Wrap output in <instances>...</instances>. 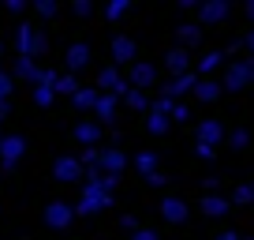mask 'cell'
Instances as JSON below:
<instances>
[{"mask_svg":"<svg viewBox=\"0 0 254 240\" xmlns=\"http://www.w3.org/2000/svg\"><path fill=\"white\" fill-rule=\"evenodd\" d=\"M112 203V192L109 188H105V180L101 176H94V180H90L86 188H82V199H79V214H94V210H105Z\"/></svg>","mask_w":254,"mask_h":240,"instance_id":"obj_1","label":"cell"},{"mask_svg":"<svg viewBox=\"0 0 254 240\" xmlns=\"http://www.w3.org/2000/svg\"><path fill=\"white\" fill-rule=\"evenodd\" d=\"M251 79H254V56H251V60H243V64H236V68H228L224 87H228V90H243Z\"/></svg>","mask_w":254,"mask_h":240,"instance_id":"obj_2","label":"cell"},{"mask_svg":"<svg viewBox=\"0 0 254 240\" xmlns=\"http://www.w3.org/2000/svg\"><path fill=\"white\" fill-rule=\"evenodd\" d=\"M26 150V139L23 135H8V139H0V161H4V169H11L19 158H23Z\"/></svg>","mask_w":254,"mask_h":240,"instance_id":"obj_3","label":"cell"},{"mask_svg":"<svg viewBox=\"0 0 254 240\" xmlns=\"http://www.w3.org/2000/svg\"><path fill=\"white\" fill-rule=\"evenodd\" d=\"M71 218H75V210L67 207V203H49V207H45V222L53 225V229H67Z\"/></svg>","mask_w":254,"mask_h":240,"instance_id":"obj_4","label":"cell"},{"mask_svg":"<svg viewBox=\"0 0 254 240\" xmlns=\"http://www.w3.org/2000/svg\"><path fill=\"white\" fill-rule=\"evenodd\" d=\"M97 90H105V94H127V83H124V75L116 72V68H105L101 75H97Z\"/></svg>","mask_w":254,"mask_h":240,"instance_id":"obj_5","label":"cell"},{"mask_svg":"<svg viewBox=\"0 0 254 240\" xmlns=\"http://www.w3.org/2000/svg\"><path fill=\"white\" fill-rule=\"evenodd\" d=\"M15 45H19V56H30V60H34V45H38V30H34L30 23H19V30H15Z\"/></svg>","mask_w":254,"mask_h":240,"instance_id":"obj_6","label":"cell"},{"mask_svg":"<svg viewBox=\"0 0 254 240\" xmlns=\"http://www.w3.org/2000/svg\"><path fill=\"white\" fill-rule=\"evenodd\" d=\"M153 79H157L153 64H135L131 68V90H142L146 94V87H153Z\"/></svg>","mask_w":254,"mask_h":240,"instance_id":"obj_7","label":"cell"},{"mask_svg":"<svg viewBox=\"0 0 254 240\" xmlns=\"http://www.w3.org/2000/svg\"><path fill=\"white\" fill-rule=\"evenodd\" d=\"M161 214H165V222H187V203L168 195V199H161Z\"/></svg>","mask_w":254,"mask_h":240,"instance_id":"obj_8","label":"cell"},{"mask_svg":"<svg viewBox=\"0 0 254 240\" xmlns=\"http://www.w3.org/2000/svg\"><path fill=\"white\" fill-rule=\"evenodd\" d=\"M221 135H224V128L217 124V120H202V124H198V146H213V143H221Z\"/></svg>","mask_w":254,"mask_h":240,"instance_id":"obj_9","label":"cell"},{"mask_svg":"<svg viewBox=\"0 0 254 240\" xmlns=\"http://www.w3.org/2000/svg\"><path fill=\"white\" fill-rule=\"evenodd\" d=\"M53 173H56V180H79V173H82V161H79V158H60Z\"/></svg>","mask_w":254,"mask_h":240,"instance_id":"obj_10","label":"cell"},{"mask_svg":"<svg viewBox=\"0 0 254 240\" xmlns=\"http://www.w3.org/2000/svg\"><path fill=\"white\" fill-rule=\"evenodd\" d=\"M127 165V158L120 150H101V173L105 176H120V169Z\"/></svg>","mask_w":254,"mask_h":240,"instance_id":"obj_11","label":"cell"},{"mask_svg":"<svg viewBox=\"0 0 254 240\" xmlns=\"http://www.w3.org/2000/svg\"><path fill=\"white\" fill-rule=\"evenodd\" d=\"M190 87H198V75H176V79L165 83V98H176V94H183V90H190Z\"/></svg>","mask_w":254,"mask_h":240,"instance_id":"obj_12","label":"cell"},{"mask_svg":"<svg viewBox=\"0 0 254 240\" xmlns=\"http://www.w3.org/2000/svg\"><path fill=\"white\" fill-rule=\"evenodd\" d=\"M187 64H190V60H187V49H172V53L165 56V68L172 75H187Z\"/></svg>","mask_w":254,"mask_h":240,"instance_id":"obj_13","label":"cell"},{"mask_svg":"<svg viewBox=\"0 0 254 240\" xmlns=\"http://www.w3.org/2000/svg\"><path fill=\"white\" fill-rule=\"evenodd\" d=\"M90 64V45H71L67 49V72H79Z\"/></svg>","mask_w":254,"mask_h":240,"instance_id":"obj_14","label":"cell"},{"mask_svg":"<svg viewBox=\"0 0 254 240\" xmlns=\"http://www.w3.org/2000/svg\"><path fill=\"white\" fill-rule=\"evenodd\" d=\"M228 15V4L224 0H213V4H202V23H221Z\"/></svg>","mask_w":254,"mask_h":240,"instance_id":"obj_15","label":"cell"},{"mask_svg":"<svg viewBox=\"0 0 254 240\" xmlns=\"http://www.w3.org/2000/svg\"><path fill=\"white\" fill-rule=\"evenodd\" d=\"M94 113L105 120V124H109V120L116 117V98H112V94H97V105H94Z\"/></svg>","mask_w":254,"mask_h":240,"instance_id":"obj_16","label":"cell"},{"mask_svg":"<svg viewBox=\"0 0 254 240\" xmlns=\"http://www.w3.org/2000/svg\"><path fill=\"white\" fill-rule=\"evenodd\" d=\"M112 56H116L120 64H124V60H135V41L131 38H116L112 41Z\"/></svg>","mask_w":254,"mask_h":240,"instance_id":"obj_17","label":"cell"},{"mask_svg":"<svg viewBox=\"0 0 254 240\" xmlns=\"http://www.w3.org/2000/svg\"><path fill=\"white\" fill-rule=\"evenodd\" d=\"M202 214L221 218V214H228V203H224L221 195H206V199H202Z\"/></svg>","mask_w":254,"mask_h":240,"instance_id":"obj_18","label":"cell"},{"mask_svg":"<svg viewBox=\"0 0 254 240\" xmlns=\"http://www.w3.org/2000/svg\"><path fill=\"white\" fill-rule=\"evenodd\" d=\"M15 75H19V79H30V83H38V79H41L38 64H34L30 56H19V64H15Z\"/></svg>","mask_w":254,"mask_h":240,"instance_id":"obj_19","label":"cell"},{"mask_svg":"<svg viewBox=\"0 0 254 240\" xmlns=\"http://www.w3.org/2000/svg\"><path fill=\"white\" fill-rule=\"evenodd\" d=\"M75 139L86 143V146H94L97 139H101V128H97V124H79V128H75Z\"/></svg>","mask_w":254,"mask_h":240,"instance_id":"obj_20","label":"cell"},{"mask_svg":"<svg viewBox=\"0 0 254 240\" xmlns=\"http://www.w3.org/2000/svg\"><path fill=\"white\" fill-rule=\"evenodd\" d=\"M71 102H75V109H94V105H97V90H75V94H71Z\"/></svg>","mask_w":254,"mask_h":240,"instance_id":"obj_21","label":"cell"},{"mask_svg":"<svg viewBox=\"0 0 254 240\" xmlns=\"http://www.w3.org/2000/svg\"><path fill=\"white\" fill-rule=\"evenodd\" d=\"M56 94H75V90H79V83H75V75L67 72V75H56Z\"/></svg>","mask_w":254,"mask_h":240,"instance_id":"obj_22","label":"cell"},{"mask_svg":"<svg viewBox=\"0 0 254 240\" xmlns=\"http://www.w3.org/2000/svg\"><path fill=\"white\" fill-rule=\"evenodd\" d=\"M224 56H228V49H221V53H209V56H206V60H202V64H198V75H206V72H213V68H217V64H221Z\"/></svg>","mask_w":254,"mask_h":240,"instance_id":"obj_23","label":"cell"},{"mask_svg":"<svg viewBox=\"0 0 254 240\" xmlns=\"http://www.w3.org/2000/svg\"><path fill=\"white\" fill-rule=\"evenodd\" d=\"M135 165H138V169H142V173H146V176H153V173H157V158H153V154H150V150H146V154H138V158H135Z\"/></svg>","mask_w":254,"mask_h":240,"instance_id":"obj_24","label":"cell"},{"mask_svg":"<svg viewBox=\"0 0 254 240\" xmlns=\"http://www.w3.org/2000/svg\"><path fill=\"white\" fill-rule=\"evenodd\" d=\"M127 105H131V109H150V98L142 94V90H127Z\"/></svg>","mask_w":254,"mask_h":240,"instance_id":"obj_25","label":"cell"},{"mask_svg":"<svg viewBox=\"0 0 254 240\" xmlns=\"http://www.w3.org/2000/svg\"><path fill=\"white\" fill-rule=\"evenodd\" d=\"M194 94H198L202 102H213V98L221 94V87H217V83H198V87H194Z\"/></svg>","mask_w":254,"mask_h":240,"instance_id":"obj_26","label":"cell"},{"mask_svg":"<svg viewBox=\"0 0 254 240\" xmlns=\"http://www.w3.org/2000/svg\"><path fill=\"white\" fill-rule=\"evenodd\" d=\"M150 131H153V135H165V131H168V117H165V113H150Z\"/></svg>","mask_w":254,"mask_h":240,"instance_id":"obj_27","label":"cell"},{"mask_svg":"<svg viewBox=\"0 0 254 240\" xmlns=\"http://www.w3.org/2000/svg\"><path fill=\"white\" fill-rule=\"evenodd\" d=\"M53 94H56V90L45 87V83H38V87H34V102H38V105H49V102H53Z\"/></svg>","mask_w":254,"mask_h":240,"instance_id":"obj_28","label":"cell"},{"mask_svg":"<svg viewBox=\"0 0 254 240\" xmlns=\"http://www.w3.org/2000/svg\"><path fill=\"white\" fill-rule=\"evenodd\" d=\"M105 11H109V19H120V15L127 11V0H112V4H109Z\"/></svg>","mask_w":254,"mask_h":240,"instance_id":"obj_29","label":"cell"},{"mask_svg":"<svg viewBox=\"0 0 254 240\" xmlns=\"http://www.w3.org/2000/svg\"><path fill=\"white\" fill-rule=\"evenodd\" d=\"M8 94H11V75L0 72V102H8Z\"/></svg>","mask_w":254,"mask_h":240,"instance_id":"obj_30","label":"cell"},{"mask_svg":"<svg viewBox=\"0 0 254 240\" xmlns=\"http://www.w3.org/2000/svg\"><path fill=\"white\" fill-rule=\"evenodd\" d=\"M38 15H56V4H53V0H41V4H38Z\"/></svg>","mask_w":254,"mask_h":240,"instance_id":"obj_31","label":"cell"},{"mask_svg":"<svg viewBox=\"0 0 254 240\" xmlns=\"http://www.w3.org/2000/svg\"><path fill=\"white\" fill-rule=\"evenodd\" d=\"M254 199V188H239L236 192V203H251Z\"/></svg>","mask_w":254,"mask_h":240,"instance_id":"obj_32","label":"cell"},{"mask_svg":"<svg viewBox=\"0 0 254 240\" xmlns=\"http://www.w3.org/2000/svg\"><path fill=\"white\" fill-rule=\"evenodd\" d=\"M180 38H183V41H194V38H198V26H183Z\"/></svg>","mask_w":254,"mask_h":240,"instance_id":"obj_33","label":"cell"},{"mask_svg":"<svg viewBox=\"0 0 254 240\" xmlns=\"http://www.w3.org/2000/svg\"><path fill=\"white\" fill-rule=\"evenodd\" d=\"M172 117H176V120H187L190 109H187V105H172Z\"/></svg>","mask_w":254,"mask_h":240,"instance_id":"obj_34","label":"cell"},{"mask_svg":"<svg viewBox=\"0 0 254 240\" xmlns=\"http://www.w3.org/2000/svg\"><path fill=\"white\" fill-rule=\"evenodd\" d=\"M131 240H157V233H153V229H138Z\"/></svg>","mask_w":254,"mask_h":240,"instance_id":"obj_35","label":"cell"},{"mask_svg":"<svg viewBox=\"0 0 254 240\" xmlns=\"http://www.w3.org/2000/svg\"><path fill=\"white\" fill-rule=\"evenodd\" d=\"M232 146H247V131H236V135H232Z\"/></svg>","mask_w":254,"mask_h":240,"instance_id":"obj_36","label":"cell"},{"mask_svg":"<svg viewBox=\"0 0 254 240\" xmlns=\"http://www.w3.org/2000/svg\"><path fill=\"white\" fill-rule=\"evenodd\" d=\"M213 240H239V237H236V233H217Z\"/></svg>","mask_w":254,"mask_h":240,"instance_id":"obj_37","label":"cell"},{"mask_svg":"<svg viewBox=\"0 0 254 240\" xmlns=\"http://www.w3.org/2000/svg\"><path fill=\"white\" fill-rule=\"evenodd\" d=\"M243 45H247V49H251V53H254V30H251V34H247V38H243Z\"/></svg>","mask_w":254,"mask_h":240,"instance_id":"obj_38","label":"cell"},{"mask_svg":"<svg viewBox=\"0 0 254 240\" xmlns=\"http://www.w3.org/2000/svg\"><path fill=\"white\" fill-rule=\"evenodd\" d=\"M8 113H11V109H8V102H0V120H8Z\"/></svg>","mask_w":254,"mask_h":240,"instance_id":"obj_39","label":"cell"},{"mask_svg":"<svg viewBox=\"0 0 254 240\" xmlns=\"http://www.w3.org/2000/svg\"><path fill=\"white\" fill-rule=\"evenodd\" d=\"M247 15H251V19H254V0H251V4H247Z\"/></svg>","mask_w":254,"mask_h":240,"instance_id":"obj_40","label":"cell"},{"mask_svg":"<svg viewBox=\"0 0 254 240\" xmlns=\"http://www.w3.org/2000/svg\"><path fill=\"white\" fill-rule=\"evenodd\" d=\"M0 53H4V41H0Z\"/></svg>","mask_w":254,"mask_h":240,"instance_id":"obj_41","label":"cell"}]
</instances>
